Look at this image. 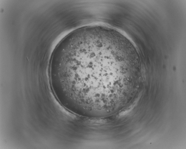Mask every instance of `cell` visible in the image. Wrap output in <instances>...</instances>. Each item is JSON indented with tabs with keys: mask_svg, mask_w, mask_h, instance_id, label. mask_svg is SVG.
Here are the masks:
<instances>
[{
	"mask_svg": "<svg viewBox=\"0 0 186 149\" xmlns=\"http://www.w3.org/2000/svg\"><path fill=\"white\" fill-rule=\"evenodd\" d=\"M112 56L104 51L93 49L64 60L58 77L67 96L93 101L105 98L107 71L114 60Z\"/></svg>",
	"mask_w": 186,
	"mask_h": 149,
	"instance_id": "6da1fadb",
	"label": "cell"
}]
</instances>
